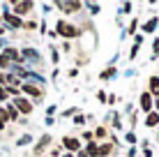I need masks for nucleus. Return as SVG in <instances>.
<instances>
[{"instance_id":"6ab92c4d","label":"nucleus","mask_w":159,"mask_h":157,"mask_svg":"<svg viewBox=\"0 0 159 157\" xmlns=\"http://www.w3.org/2000/svg\"><path fill=\"white\" fill-rule=\"evenodd\" d=\"M108 150H111V148H108V145H104V148H99V153H97V155H106Z\"/></svg>"},{"instance_id":"9d476101","label":"nucleus","mask_w":159,"mask_h":157,"mask_svg":"<svg viewBox=\"0 0 159 157\" xmlns=\"http://www.w3.org/2000/svg\"><path fill=\"white\" fill-rule=\"evenodd\" d=\"M145 125H148V127H157V125H159V113H150Z\"/></svg>"},{"instance_id":"f3484780","label":"nucleus","mask_w":159,"mask_h":157,"mask_svg":"<svg viewBox=\"0 0 159 157\" xmlns=\"http://www.w3.org/2000/svg\"><path fill=\"white\" fill-rule=\"evenodd\" d=\"M95 134H97V136H99V139H102V136H106V129H104V127H99V129H97V132H95Z\"/></svg>"},{"instance_id":"4468645a","label":"nucleus","mask_w":159,"mask_h":157,"mask_svg":"<svg viewBox=\"0 0 159 157\" xmlns=\"http://www.w3.org/2000/svg\"><path fill=\"white\" fill-rule=\"evenodd\" d=\"M48 141H51V139H48V136H44L42 141H39V145H37V148H35V153H39V150H42V148H44V145H46Z\"/></svg>"},{"instance_id":"1a4fd4ad","label":"nucleus","mask_w":159,"mask_h":157,"mask_svg":"<svg viewBox=\"0 0 159 157\" xmlns=\"http://www.w3.org/2000/svg\"><path fill=\"white\" fill-rule=\"evenodd\" d=\"M150 93L159 95V76H150Z\"/></svg>"},{"instance_id":"39448f33","label":"nucleus","mask_w":159,"mask_h":157,"mask_svg":"<svg viewBox=\"0 0 159 157\" xmlns=\"http://www.w3.org/2000/svg\"><path fill=\"white\" fill-rule=\"evenodd\" d=\"M5 21H7L9 25H14V28H21V25H23V23H21V19H16V16L9 14V12H5Z\"/></svg>"},{"instance_id":"6e6552de","label":"nucleus","mask_w":159,"mask_h":157,"mask_svg":"<svg viewBox=\"0 0 159 157\" xmlns=\"http://www.w3.org/2000/svg\"><path fill=\"white\" fill-rule=\"evenodd\" d=\"M150 93H143V95H141V109H143V111H150Z\"/></svg>"},{"instance_id":"ddd939ff","label":"nucleus","mask_w":159,"mask_h":157,"mask_svg":"<svg viewBox=\"0 0 159 157\" xmlns=\"http://www.w3.org/2000/svg\"><path fill=\"white\" fill-rule=\"evenodd\" d=\"M5 56H7V58H14V60H19V58H21L19 53L14 51V48H7V51H5Z\"/></svg>"},{"instance_id":"9b49d317","label":"nucleus","mask_w":159,"mask_h":157,"mask_svg":"<svg viewBox=\"0 0 159 157\" xmlns=\"http://www.w3.org/2000/svg\"><path fill=\"white\" fill-rule=\"evenodd\" d=\"M5 111H7V118H9V120H16V118H19V111H16L12 104H9L7 109H5Z\"/></svg>"},{"instance_id":"f8f14e48","label":"nucleus","mask_w":159,"mask_h":157,"mask_svg":"<svg viewBox=\"0 0 159 157\" xmlns=\"http://www.w3.org/2000/svg\"><path fill=\"white\" fill-rule=\"evenodd\" d=\"M5 122H7V111L0 109V129H5Z\"/></svg>"},{"instance_id":"a211bd4d","label":"nucleus","mask_w":159,"mask_h":157,"mask_svg":"<svg viewBox=\"0 0 159 157\" xmlns=\"http://www.w3.org/2000/svg\"><path fill=\"white\" fill-rule=\"evenodd\" d=\"M0 99H7V90H5L2 85H0Z\"/></svg>"},{"instance_id":"20e7f679","label":"nucleus","mask_w":159,"mask_h":157,"mask_svg":"<svg viewBox=\"0 0 159 157\" xmlns=\"http://www.w3.org/2000/svg\"><path fill=\"white\" fill-rule=\"evenodd\" d=\"M62 145L69 150V153H72V150H79V145H81V143L76 141V139H69V136H65V139H62Z\"/></svg>"},{"instance_id":"f257e3e1","label":"nucleus","mask_w":159,"mask_h":157,"mask_svg":"<svg viewBox=\"0 0 159 157\" xmlns=\"http://www.w3.org/2000/svg\"><path fill=\"white\" fill-rule=\"evenodd\" d=\"M58 32H60L62 37H76V35H79V28L69 25L67 21H58Z\"/></svg>"},{"instance_id":"0eeeda50","label":"nucleus","mask_w":159,"mask_h":157,"mask_svg":"<svg viewBox=\"0 0 159 157\" xmlns=\"http://www.w3.org/2000/svg\"><path fill=\"white\" fill-rule=\"evenodd\" d=\"M58 7H62V9H67V12H69V9H72V12H79V9H81V7H83V5H81V2H67V5H62V2H58Z\"/></svg>"},{"instance_id":"7ed1b4c3","label":"nucleus","mask_w":159,"mask_h":157,"mask_svg":"<svg viewBox=\"0 0 159 157\" xmlns=\"http://www.w3.org/2000/svg\"><path fill=\"white\" fill-rule=\"evenodd\" d=\"M30 9H32V2H14V14H19V16L28 14Z\"/></svg>"},{"instance_id":"dca6fc26","label":"nucleus","mask_w":159,"mask_h":157,"mask_svg":"<svg viewBox=\"0 0 159 157\" xmlns=\"http://www.w3.org/2000/svg\"><path fill=\"white\" fill-rule=\"evenodd\" d=\"M157 25V19H152V21H148V25H145V32H150L152 28Z\"/></svg>"},{"instance_id":"aec40b11","label":"nucleus","mask_w":159,"mask_h":157,"mask_svg":"<svg viewBox=\"0 0 159 157\" xmlns=\"http://www.w3.org/2000/svg\"><path fill=\"white\" fill-rule=\"evenodd\" d=\"M2 81H7V76H5V74H0V83H2Z\"/></svg>"},{"instance_id":"423d86ee","label":"nucleus","mask_w":159,"mask_h":157,"mask_svg":"<svg viewBox=\"0 0 159 157\" xmlns=\"http://www.w3.org/2000/svg\"><path fill=\"white\" fill-rule=\"evenodd\" d=\"M21 90H23V93H28V95H35V97H39V95H42V90L37 88V85H32V83H25Z\"/></svg>"},{"instance_id":"f03ea898","label":"nucleus","mask_w":159,"mask_h":157,"mask_svg":"<svg viewBox=\"0 0 159 157\" xmlns=\"http://www.w3.org/2000/svg\"><path fill=\"white\" fill-rule=\"evenodd\" d=\"M14 109L21 111V113H30L32 111V104L28 99H21V97H19V99H14Z\"/></svg>"},{"instance_id":"2eb2a0df","label":"nucleus","mask_w":159,"mask_h":157,"mask_svg":"<svg viewBox=\"0 0 159 157\" xmlns=\"http://www.w3.org/2000/svg\"><path fill=\"white\" fill-rule=\"evenodd\" d=\"M0 67H9V58L5 56V53L0 56Z\"/></svg>"},{"instance_id":"4be33fe9","label":"nucleus","mask_w":159,"mask_h":157,"mask_svg":"<svg viewBox=\"0 0 159 157\" xmlns=\"http://www.w3.org/2000/svg\"><path fill=\"white\" fill-rule=\"evenodd\" d=\"M65 157H72V153H69V155H65Z\"/></svg>"},{"instance_id":"412c9836","label":"nucleus","mask_w":159,"mask_h":157,"mask_svg":"<svg viewBox=\"0 0 159 157\" xmlns=\"http://www.w3.org/2000/svg\"><path fill=\"white\" fill-rule=\"evenodd\" d=\"M155 104H157V109H159V99H157V102H155Z\"/></svg>"}]
</instances>
